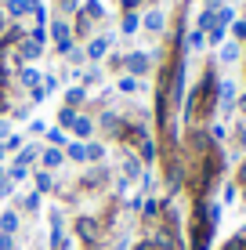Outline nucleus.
I'll return each instance as SVG.
<instances>
[{"mask_svg": "<svg viewBox=\"0 0 246 250\" xmlns=\"http://www.w3.org/2000/svg\"><path fill=\"white\" fill-rule=\"evenodd\" d=\"M83 19H91V22L101 19V4L98 0H87V4H83Z\"/></svg>", "mask_w": 246, "mask_h": 250, "instance_id": "20", "label": "nucleus"}, {"mask_svg": "<svg viewBox=\"0 0 246 250\" xmlns=\"http://www.w3.org/2000/svg\"><path fill=\"white\" fill-rule=\"evenodd\" d=\"M232 33H235V40H243V37H246V22H235Z\"/></svg>", "mask_w": 246, "mask_h": 250, "instance_id": "40", "label": "nucleus"}, {"mask_svg": "<svg viewBox=\"0 0 246 250\" xmlns=\"http://www.w3.org/2000/svg\"><path fill=\"white\" fill-rule=\"evenodd\" d=\"M120 65L127 69V73H134V76H145L149 73V55H145V51H134V55L120 58Z\"/></svg>", "mask_w": 246, "mask_h": 250, "instance_id": "1", "label": "nucleus"}, {"mask_svg": "<svg viewBox=\"0 0 246 250\" xmlns=\"http://www.w3.org/2000/svg\"><path fill=\"white\" fill-rule=\"evenodd\" d=\"M73 134L80 138V142H87V138L95 134V120H91V116H76V124H73Z\"/></svg>", "mask_w": 246, "mask_h": 250, "instance_id": "8", "label": "nucleus"}, {"mask_svg": "<svg viewBox=\"0 0 246 250\" xmlns=\"http://www.w3.org/2000/svg\"><path fill=\"white\" fill-rule=\"evenodd\" d=\"M217 94H221V105H225V109H232V105H235V83H232V80L221 83V91H217Z\"/></svg>", "mask_w": 246, "mask_h": 250, "instance_id": "19", "label": "nucleus"}, {"mask_svg": "<svg viewBox=\"0 0 246 250\" xmlns=\"http://www.w3.org/2000/svg\"><path fill=\"white\" fill-rule=\"evenodd\" d=\"M203 40H207V37H203V33L196 29V33H192V37H189V47H203Z\"/></svg>", "mask_w": 246, "mask_h": 250, "instance_id": "36", "label": "nucleus"}, {"mask_svg": "<svg viewBox=\"0 0 246 250\" xmlns=\"http://www.w3.org/2000/svg\"><path fill=\"white\" fill-rule=\"evenodd\" d=\"M40 163H44V170H58V167L65 163V152L47 145V149H40Z\"/></svg>", "mask_w": 246, "mask_h": 250, "instance_id": "6", "label": "nucleus"}, {"mask_svg": "<svg viewBox=\"0 0 246 250\" xmlns=\"http://www.w3.org/2000/svg\"><path fill=\"white\" fill-rule=\"evenodd\" d=\"M207 29H214V11H203L199 15V33H207Z\"/></svg>", "mask_w": 246, "mask_h": 250, "instance_id": "28", "label": "nucleus"}, {"mask_svg": "<svg viewBox=\"0 0 246 250\" xmlns=\"http://www.w3.org/2000/svg\"><path fill=\"white\" fill-rule=\"evenodd\" d=\"M19 76H22V83H25V87H29V91L44 83V73H40L37 65H22V69H19Z\"/></svg>", "mask_w": 246, "mask_h": 250, "instance_id": "7", "label": "nucleus"}, {"mask_svg": "<svg viewBox=\"0 0 246 250\" xmlns=\"http://www.w3.org/2000/svg\"><path fill=\"white\" fill-rule=\"evenodd\" d=\"M243 200H246V192H243Z\"/></svg>", "mask_w": 246, "mask_h": 250, "instance_id": "48", "label": "nucleus"}, {"mask_svg": "<svg viewBox=\"0 0 246 250\" xmlns=\"http://www.w3.org/2000/svg\"><path fill=\"white\" fill-rule=\"evenodd\" d=\"M11 192H15V182H11V178H4V182H0V200H7Z\"/></svg>", "mask_w": 246, "mask_h": 250, "instance_id": "32", "label": "nucleus"}, {"mask_svg": "<svg viewBox=\"0 0 246 250\" xmlns=\"http://www.w3.org/2000/svg\"><path fill=\"white\" fill-rule=\"evenodd\" d=\"M51 37H55V44H58V51H62V55H69V51H73V33H69V25H65L62 19L51 25Z\"/></svg>", "mask_w": 246, "mask_h": 250, "instance_id": "2", "label": "nucleus"}, {"mask_svg": "<svg viewBox=\"0 0 246 250\" xmlns=\"http://www.w3.org/2000/svg\"><path fill=\"white\" fill-rule=\"evenodd\" d=\"M4 178H7V170H4V163H0V182H4Z\"/></svg>", "mask_w": 246, "mask_h": 250, "instance_id": "46", "label": "nucleus"}, {"mask_svg": "<svg viewBox=\"0 0 246 250\" xmlns=\"http://www.w3.org/2000/svg\"><path fill=\"white\" fill-rule=\"evenodd\" d=\"M235 134H239V145L246 149V124H243V127H239V131H235Z\"/></svg>", "mask_w": 246, "mask_h": 250, "instance_id": "42", "label": "nucleus"}, {"mask_svg": "<svg viewBox=\"0 0 246 250\" xmlns=\"http://www.w3.org/2000/svg\"><path fill=\"white\" fill-rule=\"evenodd\" d=\"M76 229H80V236L87 239V243H98V239H101V225L95 218H80V221H76Z\"/></svg>", "mask_w": 246, "mask_h": 250, "instance_id": "5", "label": "nucleus"}, {"mask_svg": "<svg viewBox=\"0 0 246 250\" xmlns=\"http://www.w3.org/2000/svg\"><path fill=\"white\" fill-rule=\"evenodd\" d=\"M40 55H44V47H40V44H33V40L29 37H25L22 40V44H19V62L22 65H29V62H37V58Z\"/></svg>", "mask_w": 246, "mask_h": 250, "instance_id": "4", "label": "nucleus"}, {"mask_svg": "<svg viewBox=\"0 0 246 250\" xmlns=\"http://www.w3.org/2000/svg\"><path fill=\"white\" fill-rule=\"evenodd\" d=\"M83 102H87V91H83V87H73V91H65V105H69V109L83 105Z\"/></svg>", "mask_w": 246, "mask_h": 250, "instance_id": "16", "label": "nucleus"}, {"mask_svg": "<svg viewBox=\"0 0 246 250\" xmlns=\"http://www.w3.org/2000/svg\"><path fill=\"white\" fill-rule=\"evenodd\" d=\"M65 156L76 160V163H87V142H69L65 145Z\"/></svg>", "mask_w": 246, "mask_h": 250, "instance_id": "11", "label": "nucleus"}, {"mask_svg": "<svg viewBox=\"0 0 246 250\" xmlns=\"http://www.w3.org/2000/svg\"><path fill=\"white\" fill-rule=\"evenodd\" d=\"M33 182H37V192H51V188H55V174H51V170H37Z\"/></svg>", "mask_w": 246, "mask_h": 250, "instance_id": "15", "label": "nucleus"}, {"mask_svg": "<svg viewBox=\"0 0 246 250\" xmlns=\"http://www.w3.org/2000/svg\"><path fill=\"white\" fill-rule=\"evenodd\" d=\"M22 207H25V210H29V214H37V210H40V192L25 196V200H22Z\"/></svg>", "mask_w": 246, "mask_h": 250, "instance_id": "26", "label": "nucleus"}, {"mask_svg": "<svg viewBox=\"0 0 246 250\" xmlns=\"http://www.w3.org/2000/svg\"><path fill=\"white\" fill-rule=\"evenodd\" d=\"M7 156V149H4V142H0V160H4Z\"/></svg>", "mask_w": 246, "mask_h": 250, "instance_id": "47", "label": "nucleus"}, {"mask_svg": "<svg viewBox=\"0 0 246 250\" xmlns=\"http://www.w3.org/2000/svg\"><path fill=\"white\" fill-rule=\"evenodd\" d=\"M25 174H29V167H22V163H11V167H7V178H11V182H22Z\"/></svg>", "mask_w": 246, "mask_h": 250, "instance_id": "22", "label": "nucleus"}, {"mask_svg": "<svg viewBox=\"0 0 246 250\" xmlns=\"http://www.w3.org/2000/svg\"><path fill=\"white\" fill-rule=\"evenodd\" d=\"M138 29V15H123V33H134Z\"/></svg>", "mask_w": 246, "mask_h": 250, "instance_id": "33", "label": "nucleus"}, {"mask_svg": "<svg viewBox=\"0 0 246 250\" xmlns=\"http://www.w3.org/2000/svg\"><path fill=\"white\" fill-rule=\"evenodd\" d=\"M58 7H62V11L69 15V11H76V0H58Z\"/></svg>", "mask_w": 246, "mask_h": 250, "instance_id": "41", "label": "nucleus"}, {"mask_svg": "<svg viewBox=\"0 0 246 250\" xmlns=\"http://www.w3.org/2000/svg\"><path fill=\"white\" fill-rule=\"evenodd\" d=\"M235 58H239V47H235V44H228V47L221 51V62H225V65H232Z\"/></svg>", "mask_w": 246, "mask_h": 250, "instance_id": "27", "label": "nucleus"}, {"mask_svg": "<svg viewBox=\"0 0 246 250\" xmlns=\"http://www.w3.org/2000/svg\"><path fill=\"white\" fill-rule=\"evenodd\" d=\"M33 44H40V47H44V40H47V33H44V25H37V29H33Z\"/></svg>", "mask_w": 246, "mask_h": 250, "instance_id": "34", "label": "nucleus"}, {"mask_svg": "<svg viewBox=\"0 0 246 250\" xmlns=\"http://www.w3.org/2000/svg\"><path fill=\"white\" fill-rule=\"evenodd\" d=\"M47 145L51 149H65V145H69V134H65L62 127H51L47 131Z\"/></svg>", "mask_w": 246, "mask_h": 250, "instance_id": "13", "label": "nucleus"}, {"mask_svg": "<svg viewBox=\"0 0 246 250\" xmlns=\"http://www.w3.org/2000/svg\"><path fill=\"white\" fill-rule=\"evenodd\" d=\"M22 145H25V138H22V134H11V138L4 142V149H7V152H15V149H22Z\"/></svg>", "mask_w": 246, "mask_h": 250, "instance_id": "29", "label": "nucleus"}, {"mask_svg": "<svg viewBox=\"0 0 246 250\" xmlns=\"http://www.w3.org/2000/svg\"><path fill=\"white\" fill-rule=\"evenodd\" d=\"M0 250H15V236H7V232H0Z\"/></svg>", "mask_w": 246, "mask_h": 250, "instance_id": "35", "label": "nucleus"}, {"mask_svg": "<svg viewBox=\"0 0 246 250\" xmlns=\"http://www.w3.org/2000/svg\"><path fill=\"white\" fill-rule=\"evenodd\" d=\"M0 232H7V236H15V232H19V214H15V210H4V214H0Z\"/></svg>", "mask_w": 246, "mask_h": 250, "instance_id": "12", "label": "nucleus"}, {"mask_svg": "<svg viewBox=\"0 0 246 250\" xmlns=\"http://www.w3.org/2000/svg\"><path fill=\"white\" fill-rule=\"evenodd\" d=\"M98 80H101V69H98V65H91L87 73H83V83L91 87V83H98Z\"/></svg>", "mask_w": 246, "mask_h": 250, "instance_id": "30", "label": "nucleus"}, {"mask_svg": "<svg viewBox=\"0 0 246 250\" xmlns=\"http://www.w3.org/2000/svg\"><path fill=\"white\" fill-rule=\"evenodd\" d=\"M120 91H123V94L138 91V80H134V76H120Z\"/></svg>", "mask_w": 246, "mask_h": 250, "instance_id": "31", "label": "nucleus"}, {"mask_svg": "<svg viewBox=\"0 0 246 250\" xmlns=\"http://www.w3.org/2000/svg\"><path fill=\"white\" fill-rule=\"evenodd\" d=\"M159 210H163V203H159V200H152V196H149L145 203H141V214H145L149 221H156V218H159Z\"/></svg>", "mask_w": 246, "mask_h": 250, "instance_id": "18", "label": "nucleus"}, {"mask_svg": "<svg viewBox=\"0 0 246 250\" xmlns=\"http://www.w3.org/2000/svg\"><path fill=\"white\" fill-rule=\"evenodd\" d=\"M145 25H149L152 33H156V29H163V15H159V11H149V15H145Z\"/></svg>", "mask_w": 246, "mask_h": 250, "instance_id": "23", "label": "nucleus"}, {"mask_svg": "<svg viewBox=\"0 0 246 250\" xmlns=\"http://www.w3.org/2000/svg\"><path fill=\"white\" fill-rule=\"evenodd\" d=\"M101 156H105V149H101L98 142H87V160H95V163H101Z\"/></svg>", "mask_w": 246, "mask_h": 250, "instance_id": "25", "label": "nucleus"}, {"mask_svg": "<svg viewBox=\"0 0 246 250\" xmlns=\"http://www.w3.org/2000/svg\"><path fill=\"white\" fill-rule=\"evenodd\" d=\"M120 178H127V182H131V178H141V160L127 152V156H123V174H120Z\"/></svg>", "mask_w": 246, "mask_h": 250, "instance_id": "9", "label": "nucleus"}, {"mask_svg": "<svg viewBox=\"0 0 246 250\" xmlns=\"http://www.w3.org/2000/svg\"><path fill=\"white\" fill-rule=\"evenodd\" d=\"M210 138H214V142H221V138H225V127L214 124V127H210Z\"/></svg>", "mask_w": 246, "mask_h": 250, "instance_id": "39", "label": "nucleus"}, {"mask_svg": "<svg viewBox=\"0 0 246 250\" xmlns=\"http://www.w3.org/2000/svg\"><path fill=\"white\" fill-rule=\"evenodd\" d=\"M235 185H246V160L239 163V170H235Z\"/></svg>", "mask_w": 246, "mask_h": 250, "instance_id": "37", "label": "nucleus"}, {"mask_svg": "<svg viewBox=\"0 0 246 250\" xmlns=\"http://www.w3.org/2000/svg\"><path fill=\"white\" fill-rule=\"evenodd\" d=\"M120 4H123V7H134V4H138V0H120Z\"/></svg>", "mask_w": 246, "mask_h": 250, "instance_id": "45", "label": "nucleus"}, {"mask_svg": "<svg viewBox=\"0 0 246 250\" xmlns=\"http://www.w3.org/2000/svg\"><path fill=\"white\" fill-rule=\"evenodd\" d=\"M4 29H7V19H4V15H0V37H4Z\"/></svg>", "mask_w": 246, "mask_h": 250, "instance_id": "43", "label": "nucleus"}, {"mask_svg": "<svg viewBox=\"0 0 246 250\" xmlns=\"http://www.w3.org/2000/svg\"><path fill=\"white\" fill-rule=\"evenodd\" d=\"M105 51H109V37H98V40H91V44H87V58H91V62H98V58H105Z\"/></svg>", "mask_w": 246, "mask_h": 250, "instance_id": "10", "label": "nucleus"}, {"mask_svg": "<svg viewBox=\"0 0 246 250\" xmlns=\"http://www.w3.org/2000/svg\"><path fill=\"white\" fill-rule=\"evenodd\" d=\"M40 160V145H22L19 149V163L22 167H29V163H37Z\"/></svg>", "mask_w": 246, "mask_h": 250, "instance_id": "14", "label": "nucleus"}, {"mask_svg": "<svg viewBox=\"0 0 246 250\" xmlns=\"http://www.w3.org/2000/svg\"><path fill=\"white\" fill-rule=\"evenodd\" d=\"M76 116H80V113H76V109L62 105V109H58V127H62V131H65V127H73V124H76Z\"/></svg>", "mask_w": 246, "mask_h": 250, "instance_id": "17", "label": "nucleus"}, {"mask_svg": "<svg viewBox=\"0 0 246 250\" xmlns=\"http://www.w3.org/2000/svg\"><path fill=\"white\" fill-rule=\"evenodd\" d=\"M239 113H246V94H243V98H239Z\"/></svg>", "mask_w": 246, "mask_h": 250, "instance_id": "44", "label": "nucleus"}, {"mask_svg": "<svg viewBox=\"0 0 246 250\" xmlns=\"http://www.w3.org/2000/svg\"><path fill=\"white\" fill-rule=\"evenodd\" d=\"M232 19H235V11H232V7H221V11H217V19H214V25H221V29H225V25L232 22Z\"/></svg>", "mask_w": 246, "mask_h": 250, "instance_id": "24", "label": "nucleus"}, {"mask_svg": "<svg viewBox=\"0 0 246 250\" xmlns=\"http://www.w3.org/2000/svg\"><path fill=\"white\" fill-rule=\"evenodd\" d=\"M98 127H101V131H105V134H113V138H120V134H123V120L116 116L113 109H109V113H101V120H98Z\"/></svg>", "mask_w": 246, "mask_h": 250, "instance_id": "3", "label": "nucleus"}, {"mask_svg": "<svg viewBox=\"0 0 246 250\" xmlns=\"http://www.w3.org/2000/svg\"><path fill=\"white\" fill-rule=\"evenodd\" d=\"M7 138H11V124H7V120H0V142H7Z\"/></svg>", "mask_w": 246, "mask_h": 250, "instance_id": "38", "label": "nucleus"}, {"mask_svg": "<svg viewBox=\"0 0 246 250\" xmlns=\"http://www.w3.org/2000/svg\"><path fill=\"white\" fill-rule=\"evenodd\" d=\"M7 15H11V19H22V15H29V11H25V0H7Z\"/></svg>", "mask_w": 246, "mask_h": 250, "instance_id": "21", "label": "nucleus"}]
</instances>
